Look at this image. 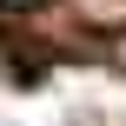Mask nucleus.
Instances as JSON below:
<instances>
[{"label": "nucleus", "instance_id": "obj_1", "mask_svg": "<svg viewBox=\"0 0 126 126\" xmlns=\"http://www.w3.org/2000/svg\"><path fill=\"white\" fill-rule=\"evenodd\" d=\"M0 7H33V0H0Z\"/></svg>", "mask_w": 126, "mask_h": 126}]
</instances>
